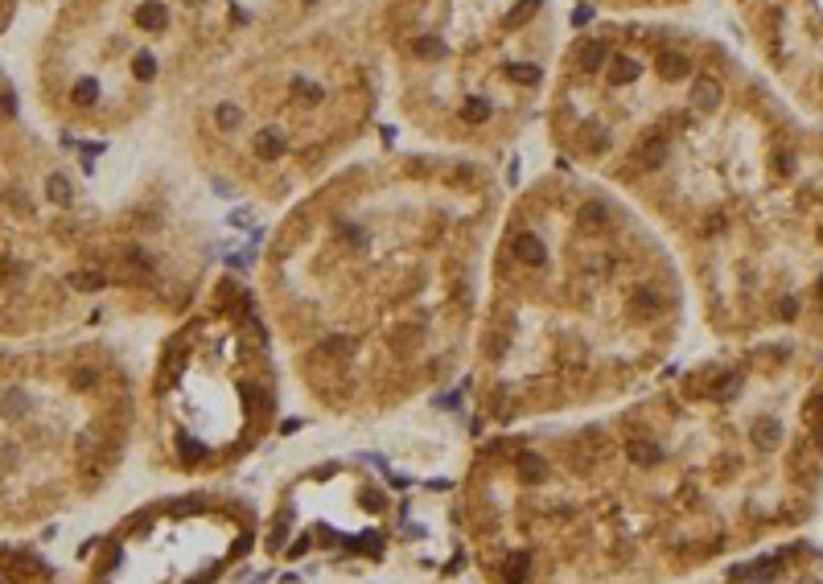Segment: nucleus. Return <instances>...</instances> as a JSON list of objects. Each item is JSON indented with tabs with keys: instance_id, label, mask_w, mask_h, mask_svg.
I'll return each mask as SVG.
<instances>
[{
	"instance_id": "nucleus-11",
	"label": "nucleus",
	"mask_w": 823,
	"mask_h": 584,
	"mask_svg": "<svg viewBox=\"0 0 823 584\" xmlns=\"http://www.w3.org/2000/svg\"><path fill=\"white\" fill-rule=\"evenodd\" d=\"M0 584H13V581H8V576H0Z\"/></svg>"
},
{
	"instance_id": "nucleus-10",
	"label": "nucleus",
	"mask_w": 823,
	"mask_h": 584,
	"mask_svg": "<svg viewBox=\"0 0 823 584\" xmlns=\"http://www.w3.org/2000/svg\"><path fill=\"white\" fill-rule=\"evenodd\" d=\"M8 564H13L17 572H25V576H46V564H42L38 555H13Z\"/></svg>"
},
{
	"instance_id": "nucleus-3",
	"label": "nucleus",
	"mask_w": 823,
	"mask_h": 584,
	"mask_svg": "<svg viewBox=\"0 0 823 584\" xmlns=\"http://www.w3.org/2000/svg\"><path fill=\"white\" fill-rule=\"evenodd\" d=\"M478 358L486 404L519 420L659 366L680 329V271L655 226L605 181L544 169L503 202Z\"/></svg>"
},
{
	"instance_id": "nucleus-1",
	"label": "nucleus",
	"mask_w": 823,
	"mask_h": 584,
	"mask_svg": "<svg viewBox=\"0 0 823 584\" xmlns=\"http://www.w3.org/2000/svg\"><path fill=\"white\" fill-rule=\"evenodd\" d=\"M560 165L700 251L716 309L766 301V247L794 226L823 251V140L729 45L671 17H605L560 49L544 111Z\"/></svg>"
},
{
	"instance_id": "nucleus-8",
	"label": "nucleus",
	"mask_w": 823,
	"mask_h": 584,
	"mask_svg": "<svg viewBox=\"0 0 823 584\" xmlns=\"http://www.w3.org/2000/svg\"><path fill=\"white\" fill-rule=\"evenodd\" d=\"M585 8H597L605 17H671L680 8H691L696 0H577Z\"/></svg>"
},
{
	"instance_id": "nucleus-4",
	"label": "nucleus",
	"mask_w": 823,
	"mask_h": 584,
	"mask_svg": "<svg viewBox=\"0 0 823 584\" xmlns=\"http://www.w3.org/2000/svg\"><path fill=\"white\" fill-rule=\"evenodd\" d=\"M370 4L280 33L202 74L169 107V144L223 198L297 202L379 136Z\"/></svg>"
},
{
	"instance_id": "nucleus-5",
	"label": "nucleus",
	"mask_w": 823,
	"mask_h": 584,
	"mask_svg": "<svg viewBox=\"0 0 823 584\" xmlns=\"http://www.w3.org/2000/svg\"><path fill=\"white\" fill-rule=\"evenodd\" d=\"M383 99L424 148L499 161L544 128L560 0H366Z\"/></svg>"
},
{
	"instance_id": "nucleus-9",
	"label": "nucleus",
	"mask_w": 823,
	"mask_h": 584,
	"mask_svg": "<svg viewBox=\"0 0 823 584\" xmlns=\"http://www.w3.org/2000/svg\"><path fill=\"white\" fill-rule=\"evenodd\" d=\"M29 411H33V400H29L25 391H4V395H0V416H4V420H25Z\"/></svg>"
},
{
	"instance_id": "nucleus-6",
	"label": "nucleus",
	"mask_w": 823,
	"mask_h": 584,
	"mask_svg": "<svg viewBox=\"0 0 823 584\" xmlns=\"http://www.w3.org/2000/svg\"><path fill=\"white\" fill-rule=\"evenodd\" d=\"M99 54L62 99L87 120L128 128L169 111L202 74L223 62L305 29L354 0H91Z\"/></svg>"
},
{
	"instance_id": "nucleus-7",
	"label": "nucleus",
	"mask_w": 823,
	"mask_h": 584,
	"mask_svg": "<svg viewBox=\"0 0 823 584\" xmlns=\"http://www.w3.org/2000/svg\"><path fill=\"white\" fill-rule=\"evenodd\" d=\"M758 58L803 107L823 111V0H732Z\"/></svg>"
},
{
	"instance_id": "nucleus-2",
	"label": "nucleus",
	"mask_w": 823,
	"mask_h": 584,
	"mask_svg": "<svg viewBox=\"0 0 823 584\" xmlns=\"http://www.w3.org/2000/svg\"><path fill=\"white\" fill-rule=\"evenodd\" d=\"M503 202L494 161L370 144L288 206L264 297L325 404L395 400L453 370Z\"/></svg>"
}]
</instances>
